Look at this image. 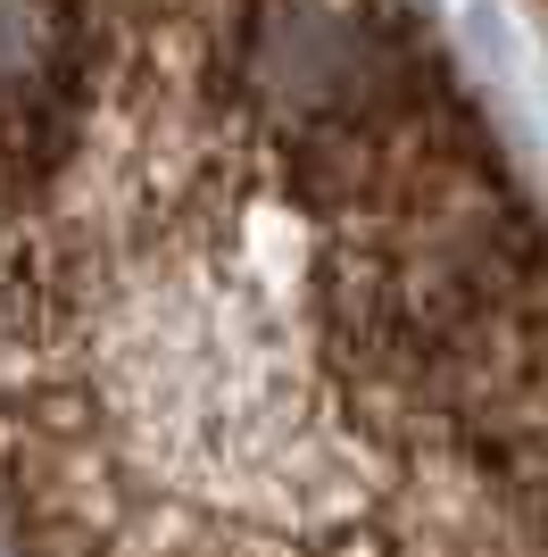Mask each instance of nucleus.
<instances>
[{"label": "nucleus", "instance_id": "1", "mask_svg": "<svg viewBox=\"0 0 548 557\" xmlns=\"http://www.w3.org/2000/svg\"><path fill=\"white\" fill-rule=\"evenodd\" d=\"M0 557H548V209L424 0H0Z\"/></svg>", "mask_w": 548, "mask_h": 557}, {"label": "nucleus", "instance_id": "2", "mask_svg": "<svg viewBox=\"0 0 548 557\" xmlns=\"http://www.w3.org/2000/svg\"><path fill=\"white\" fill-rule=\"evenodd\" d=\"M540 9H548V0H540Z\"/></svg>", "mask_w": 548, "mask_h": 557}]
</instances>
